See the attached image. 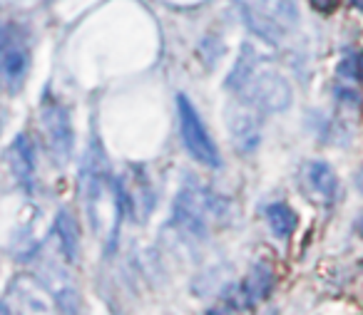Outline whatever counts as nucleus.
Wrapping results in <instances>:
<instances>
[{
  "mask_svg": "<svg viewBox=\"0 0 363 315\" xmlns=\"http://www.w3.org/2000/svg\"><path fill=\"white\" fill-rule=\"evenodd\" d=\"M229 87L237 90L249 105L267 112H281L291 102V87L277 70L259 67V57L252 47L242 52L237 67L229 75Z\"/></svg>",
  "mask_w": 363,
  "mask_h": 315,
  "instance_id": "1",
  "label": "nucleus"
},
{
  "mask_svg": "<svg viewBox=\"0 0 363 315\" xmlns=\"http://www.w3.org/2000/svg\"><path fill=\"white\" fill-rule=\"evenodd\" d=\"M177 112H179V130L184 147L189 149V154L204 166H219L222 164V156H219L217 144L209 137L207 127H204L202 117L197 115V110L192 107V102L187 100V95L177 97Z\"/></svg>",
  "mask_w": 363,
  "mask_h": 315,
  "instance_id": "2",
  "label": "nucleus"
},
{
  "mask_svg": "<svg viewBox=\"0 0 363 315\" xmlns=\"http://www.w3.org/2000/svg\"><path fill=\"white\" fill-rule=\"evenodd\" d=\"M239 11H242V18L247 21L249 30L257 33L262 40L272 42V45H277V42L281 40V35H284L281 25H279L272 16H267L262 8L252 6V3H247V0H239Z\"/></svg>",
  "mask_w": 363,
  "mask_h": 315,
  "instance_id": "3",
  "label": "nucleus"
},
{
  "mask_svg": "<svg viewBox=\"0 0 363 315\" xmlns=\"http://www.w3.org/2000/svg\"><path fill=\"white\" fill-rule=\"evenodd\" d=\"M45 122H48V130H50V137H52V144L65 154L70 151L72 147V130H70V122H67V115L62 107L57 105H50L45 110Z\"/></svg>",
  "mask_w": 363,
  "mask_h": 315,
  "instance_id": "4",
  "label": "nucleus"
},
{
  "mask_svg": "<svg viewBox=\"0 0 363 315\" xmlns=\"http://www.w3.org/2000/svg\"><path fill=\"white\" fill-rule=\"evenodd\" d=\"M274 288V273L267 268L264 263L254 265L252 273H249V278L244 280V295L249 298V303H259V300H264L269 293H272Z\"/></svg>",
  "mask_w": 363,
  "mask_h": 315,
  "instance_id": "5",
  "label": "nucleus"
},
{
  "mask_svg": "<svg viewBox=\"0 0 363 315\" xmlns=\"http://www.w3.org/2000/svg\"><path fill=\"white\" fill-rule=\"evenodd\" d=\"M306 176L316 194H321L326 201L333 199V194H336V176H333L331 166L323 164V161H311L306 169Z\"/></svg>",
  "mask_w": 363,
  "mask_h": 315,
  "instance_id": "6",
  "label": "nucleus"
},
{
  "mask_svg": "<svg viewBox=\"0 0 363 315\" xmlns=\"http://www.w3.org/2000/svg\"><path fill=\"white\" fill-rule=\"evenodd\" d=\"M267 221H269V226H272L274 236H279V239H289V236L294 234V229H296V214H294L286 204L269 206Z\"/></svg>",
  "mask_w": 363,
  "mask_h": 315,
  "instance_id": "7",
  "label": "nucleus"
},
{
  "mask_svg": "<svg viewBox=\"0 0 363 315\" xmlns=\"http://www.w3.org/2000/svg\"><path fill=\"white\" fill-rule=\"evenodd\" d=\"M229 125H232L234 144H239L242 149H252V147H257L259 130H257V122H254V117L249 115V112L237 115V120H232Z\"/></svg>",
  "mask_w": 363,
  "mask_h": 315,
  "instance_id": "8",
  "label": "nucleus"
},
{
  "mask_svg": "<svg viewBox=\"0 0 363 315\" xmlns=\"http://www.w3.org/2000/svg\"><path fill=\"white\" fill-rule=\"evenodd\" d=\"M55 231H57V236H60V241H62L65 256L72 260L77 256V241H80V231H77V224H75V219H72L70 211H60V214H57Z\"/></svg>",
  "mask_w": 363,
  "mask_h": 315,
  "instance_id": "9",
  "label": "nucleus"
},
{
  "mask_svg": "<svg viewBox=\"0 0 363 315\" xmlns=\"http://www.w3.org/2000/svg\"><path fill=\"white\" fill-rule=\"evenodd\" d=\"M26 67H28V57L21 47H11V50L3 52V70L11 80H21L26 75Z\"/></svg>",
  "mask_w": 363,
  "mask_h": 315,
  "instance_id": "10",
  "label": "nucleus"
},
{
  "mask_svg": "<svg viewBox=\"0 0 363 315\" xmlns=\"http://www.w3.org/2000/svg\"><path fill=\"white\" fill-rule=\"evenodd\" d=\"M338 75L348 77V80H356V77H358V62H356V57H348V60H343L341 67H338Z\"/></svg>",
  "mask_w": 363,
  "mask_h": 315,
  "instance_id": "11",
  "label": "nucleus"
},
{
  "mask_svg": "<svg viewBox=\"0 0 363 315\" xmlns=\"http://www.w3.org/2000/svg\"><path fill=\"white\" fill-rule=\"evenodd\" d=\"M336 95H338V100L346 102V105H358V102H361L358 92H353V90H343V87H341V90H338Z\"/></svg>",
  "mask_w": 363,
  "mask_h": 315,
  "instance_id": "12",
  "label": "nucleus"
},
{
  "mask_svg": "<svg viewBox=\"0 0 363 315\" xmlns=\"http://www.w3.org/2000/svg\"><path fill=\"white\" fill-rule=\"evenodd\" d=\"M336 3L338 0H311L313 11H318V13H331L333 8H336Z\"/></svg>",
  "mask_w": 363,
  "mask_h": 315,
  "instance_id": "13",
  "label": "nucleus"
},
{
  "mask_svg": "<svg viewBox=\"0 0 363 315\" xmlns=\"http://www.w3.org/2000/svg\"><path fill=\"white\" fill-rule=\"evenodd\" d=\"M356 189H358V191H361V194H363V166H361V169L356 171Z\"/></svg>",
  "mask_w": 363,
  "mask_h": 315,
  "instance_id": "14",
  "label": "nucleus"
},
{
  "mask_svg": "<svg viewBox=\"0 0 363 315\" xmlns=\"http://www.w3.org/2000/svg\"><path fill=\"white\" fill-rule=\"evenodd\" d=\"M358 77L363 80V57H358Z\"/></svg>",
  "mask_w": 363,
  "mask_h": 315,
  "instance_id": "15",
  "label": "nucleus"
},
{
  "mask_svg": "<svg viewBox=\"0 0 363 315\" xmlns=\"http://www.w3.org/2000/svg\"><path fill=\"white\" fill-rule=\"evenodd\" d=\"M351 6L358 8V11H363V0H351Z\"/></svg>",
  "mask_w": 363,
  "mask_h": 315,
  "instance_id": "16",
  "label": "nucleus"
},
{
  "mask_svg": "<svg viewBox=\"0 0 363 315\" xmlns=\"http://www.w3.org/2000/svg\"><path fill=\"white\" fill-rule=\"evenodd\" d=\"M358 234H361V236H363V214H361V216H358Z\"/></svg>",
  "mask_w": 363,
  "mask_h": 315,
  "instance_id": "17",
  "label": "nucleus"
}]
</instances>
